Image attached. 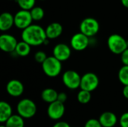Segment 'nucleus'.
<instances>
[{
	"instance_id": "f257e3e1",
	"label": "nucleus",
	"mask_w": 128,
	"mask_h": 127,
	"mask_svg": "<svg viewBox=\"0 0 128 127\" xmlns=\"http://www.w3.org/2000/svg\"><path fill=\"white\" fill-rule=\"evenodd\" d=\"M22 40L28 43L32 46L43 45L47 39L46 31L39 25L32 24L23 29L21 34Z\"/></svg>"
},
{
	"instance_id": "f03ea898",
	"label": "nucleus",
	"mask_w": 128,
	"mask_h": 127,
	"mask_svg": "<svg viewBox=\"0 0 128 127\" xmlns=\"http://www.w3.org/2000/svg\"><path fill=\"white\" fill-rule=\"evenodd\" d=\"M41 64L44 73L49 77L53 78L58 76L62 70V61L53 55L47 57V58Z\"/></svg>"
},
{
	"instance_id": "7ed1b4c3",
	"label": "nucleus",
	"mask_w": 128,
	"mask_h": 127,
	"mask_svg": "<svg viewBox=\"0 0 128 127\" xmlns=\"http://www.w3.org/2000/svg\"><path fill=\"white\" fill-rule=\"evenodd\" d=\"M107 46L112 53L121 55L128 48V42L122 35L118 34H112L108 37Z\"/></svg>"
},
{
	"instance_id": "20e7f679",
	"label": "nucleus",
	"mask_w": 128,
	"mask_h": 127,
	"mask_svg": "<svg viewBox=\"0 0 128 127\" xmlns=\"http://www.w3.org/2000/svg\"><path fill=\"white\" fill-rule=\"evenodd\" d=\"M16 110L19 115L24 119H28L35 115L37 112V106L32 100L23 99L18 103Z\"/></svg>"
},
{
	"instance_id": "39448f33",
	"label": "nucleus",
	"mask_w": 128,
	"mask_h": 127,
	"mask_svg": "<svg viewBox=\"0 0 128 127\" xmlns=\"http://www.w3.org/2000/svg\"><path fill=\"white\" fill-rule=\"evenodd\" d=\"M100 25L98 21L92 17H87L84 19L80 25V32L83 33L88 37L96 35L98 33Z\"/></svg>"
},
{
	"instance_id": "423d86ee",
	"label": "nucleus",
	"mask_w": 128,
	"mask_h": 127,
	"mask_svg": "<svg viewBox=\"0 0 128 127\" xmlns=\"http://www.w3.org/2000/svg\"><path fill=\"white\" fill-rule=\"evenodd\" d=\"M80 75L75 70H69L65 71L62 75L63 84L69 89L75 90L80 88L81 82Z\"/></svg>"
},
{
	"instance_id": "0eeeda50",
	"label": "nucleus",
	"mask_w": 128,
	"mask_h": 127,
	"mask_svg": "<svg viewBox=\"0 0 128 127\" xmlns=\"http://www.w3.org/2000/svg\"><path fill=\"white\" fill-rule=\"evenodd\" d=\"M33 19L30 10L20 9L14 15V25L19 29H25L32 25Z\"/></svg>"
},
{
	"instance_id": "6e6552de",
	"label": "nucleus",
	"mask_w": 128,
	"mask_h": 127,
	"mask_svg": "<svg viewBox=\"0 0 128 127\" xmlns=\"http://www.w3.org/2000/svg\"><path fill=\"white\" fill-rule=\"evenodd\" d=\"M99 85V79L94 73H86L81 77L80 88L90 92L94 91Z\"/></svg>"
},
{
	"instance_id": "1a4fd4ad",
	"label": "nucleus",
	"mask_w": 128,
	"mask_h": 127,
	"mask_svg": "<svg viewBox=\"0 0 128 127\" xmlns=\"http://www.w3.org/2000/svg\"><path fill=\"white\" fill-rule=\"evenodd\" d=\"M90 40L88 36L82 32L76 33L74 34L70 39V46L71 48L78 52L85 50L89 45Z\"/></svg>"
},
{
	"instance_id": "9d476101",
	"label": "nucleus",
	"mask_w": 128,
	"mask_h": 127,
	"mask_svg": "<svg viewBox=\"0 0 128 127\" xmlns=\"http://www.w3.org/2000/svg\"><path fill=\"white\" fill-rule=\"evenodd\" d=\"M17 43L16 37L10 34H2L0 36V49L4 52H14Z\"/></svg>"
},
{
	"instance_id": "9b49d317",
	"label": "nucleus",
	"mask_w": 128,
	"mask_h": 127,
	"mask_svg": "<svg viewBox=\"0 0 128 127\" xmlns=\"http://www.w3.org/2000/svg\"><path fill=\"white\" fill-rule=\"evenodd\" d=\"M65 107L63 103L56 100L50 103L47 109V115L52 120H59L64 114Z\"/></svg>"
},
{
	"instance_id": "f8f14e48",
	"label": "nucleus",
	"mask_w": 128,
	"mask_h": 127,
	"mask_svg": "<svg viewBox=\"0 0 128 127\" xmlns=\"http://www.w3.org/2000/svg\"><path fill=\"white\" fill-rule=\"evenodd\" d=\"M71 55L70 47L63 43L56 44L52 49V55L62 62L69 59Z\"/></svg>"
},
{
	"instance_id": "ddd939ff",
	"label": "nucleus",
	"mask_w": 128,
	"mask_h": 127,
	"mask_svg": "<svg viewBox=\"0 0 128 127\" xmlns=\"http://www.w3.org/2000/svg\"><path fill=\"white\" fill-rule=\"evenodd\" d=\"M6 91L10 96L17 97L23 94L24 85L20 81L17 79H12L8 82L6 85Z\"/></svg>"
},
{
	"instance_id": "4468645a",
	"label": "nucleus",
	"mask_w": 128,
	"mask_h": 127,
	"mask_svg": "<svg viewBox=\"0 0 128 127\" xmlns=\"http://www.w3.org/2000/svg\"><path fill=\"white\" fill-rule=\"evenodd\" d=\"M45 31L46 37L49 40L56 39L62 35L63 32V27L59 22H54L48 25Z\"/></svg>"
},
{
	"instance_id": "2eb2a0df",
	"label": "nucleus",
	"mask_w": 128,
	"mask_h": 127,
	"mask_svg": "<svg viewBox=\"0 0 128 127\" xmlns=\"http://www.w3.org/2000/svg\"><path fill=\"white\" fill-rule=\"evenodd\" d=\"M14 25V15L10 12H4L0 15V30L7 31Z\"/></svg>"
},
{
	"instance_id": "dca6fc26",
	"label": "nucleus",
	"mask_w": 128,
	"mask_h": 127,
	"mask_svg": "<svg viewBox=\"0 0 128 127\" xmlns=\"http://www.w3.org/2000/svg\"><path fill=\"white\" fill-rule=\"evenodd\" d=\"M99 121L103 127H114L117 124L118 119L113 112H105L100 115Z\"/></svg>"
},
{
	"instance_id": "f3484780",
	"label": "nucleus",
	"mask_w": 128,
	"mask_h": 127,
	"mask_svg": "<svg viewBox=\"0 0 128 127\" xmlns=\"http://www.w3.org/2000/svg\"><path fill=\"white\" fill-rule=\"evenodd\" d=\"M12 115V108L7 102L2 101L0 103V122H6Z\"/></svg>"
},
{
	"instance_id": "a211bd4d",
	"label": "nucleus",
	"mask_w": 128,
	"mask_h": 127,
	"mask_svg": "<svg viewBox=\"0 0 128 127\" xmlns=\"http://www.w3.org/2000/svg\"><path fill=\"white\" fill-rule=\"evenodd\" d=\"M58 93L53 88H46L41 93V99L47 103H51L57 100Z\"/></svg>"
},
{
	"instance_id": "6ab92c4d",
	"label": "nucleus",
	"mask_w": 128,
	"mask_h": 127,
	"mask_svg": "<svg viewBox=\"0 0 128 127\" xmlns=\"http://www.w3.org/2000/svg\"><path fill=\"white\" fill-rule=\"evenodd\" d=\"M31 46H32L31 45H29L28 43H26L22 40L21 41L18 42L14 52L16 53L17 55H19L20 57H26L30 54Z\"/></svg>"
},
{
	"instance_id": "aec40b11",
	"label": "nucleus",
	"mask_w": 128,
	"mask_h": 127,
	"mask_svg": "<svg viewBox=\"0 0 128 127\" xmlns=\"http://www.w3.org/2000/svg\"><path fill=\"white\" fill-rule=\"evenodd\" d=\"M5 123L6 127H24V118L19 115H13Z\"/></svg>"
},
{
	"instance_id": "412c9836",
	"label": "nucleus",
	"mask_w": 128,
	"mask_h": 127,
	"mask_svg": "<svg viewBox=\"0 0 128 127\" xmlns=\"http://www.w3.org/2000/svg\"><path fill=\"white\" fill-rule=\"evenodd\" d=\"M30 13L33 21H40L44 17V10L42 7L39 6H34L30 10Z\"/></svg>"
},
{
	"instance_id": "4be33fe9",
	"label": "nucleus",
	"mask_w": 128,
	"mask_h": 127,
	"mask_svg": "<svg viewBox=\"0 0 128 127\" xmlns=\"http://www.w3.org/2000/svg\"><path fill=\"white\" fill-rule=\"evenodd\" d=\"M118 77L122 84L128 85V65H124L118 71Z\"/></svg>"
},
{
	"instance_id": "5701e85b",
	"label": "nucleus",
	"mask_w": 128,
	"mask_h": 127,
	"mask_svg": "<svg viewBox=\"0 0 128 127\" xmlns=\"http://www.w3.org/2000/svg\"><path fill=\"white\" fill-rule=\"evenodd\" d=\"M92 99V94L90 91L86 90H80L77 94V100L82 104H87Z\"/></svg>"
},
{
	"instance_id": "b1692460",
	"label": "nucleus",
	"mask_w": 128,
	"mask_h": 127,
	"mask_svg": "<svg viewBox=\"0 0 128 127\" xmlns=\"http://www.w3.org/2000/svg\"><path fill=\"white\" fill-rule=\"evenodd\" d=\"M20 9L30 10L35 6L36 0H16Z\"/></svg>"
},
{
	"instance_id": "393cba45",
	"label": "nucleus",
	"mask_w": 128,
	"mask_h": 127,
	"mask_svg": "<svg viewBox=\"0 0 128 127\" xmlns=\"http://www.w3.org/2000/svg\"><path fill=\"white\" fill-rule=\"evenodd\" d=\"M34 58L38 63L42 64L47 58V55L44 51H38L37 52H35Z\"/></svg>"
},
{
	"instance_id": "a878e982",
	"label": "nucleus",
	"mask_w": 128,
	"mask_h": 127,
	"mask_svg": "<svg viewBox=\"0 0 128 127\" xmlns=\"http://www.w3.org/2000/svg\"><path fill=\"white\" fill-rule=\"evenodd\" d=\"M84 127H103L101 124L100 123L99 120H96V119H90L88 120Z\"/></svg>"
},
{
	"instance_id": "bb28decb",
	"label": "nucleus",
	"mask_w": 128,
	"mask_h": 127,
	"mask_svg": "<svg viewBox=\"0 0 128 127\" xmlns=\"http://www.w3.org/2000/svg\"><path fill=\"white\" fill-rule=\"evenodd\" d=\"M120 125L122 127H128V112L124 113L120 118Z\"/></svg>"
},
{
	"instance_id": "cd10ccee",
	"label": "nucleus",
	"mask_w": 128,
	"mask_h": 127,
	"mask_svg": "<svg viewBox=\"0 0 128 127\" xmlns=\"http://www.w3.org/2000/svg\"><path fill=\"white\" fill-rule=\"evenodd\" d=\"M121 60L124 65H128V48L121 54Z\"/></svg>"
},
{
	"instance_id": "c85d7f7f",
	"label": "nucleus",
	"mask_w": 128,
	"mask_h": 127,
	"mask_svg": "<svg viewBox=\"0 0 128 127\" xmlns=\"http://www.w3.org/2000/svg\"><path fill=\"white\" fill-rule=\"evenodd\" d=\"M67 100H68V96H67V94H66L64 92L58 93L57 100H58V101H60V102H62V103H64L67 101Z\"/></svg>"
},
{
	"instance_id": "c756f323",
	"label": "nucleus",
	"mask_w": 128,
	"mask_h": 127,
	"mask_svg": "<svg viewBox=\"0 0 128 127\" xmlns=\"http://www.w3.org/2000/svg\"><path fill=\"white\" fill-rule=\"evenodd\" d=\"M52 127H70V125L67 123V122H64V121H60V122H58L56 123L54 126Z\"/></svg>"
},
{
	"instance_id": "7c9ffc66",
	"label": "nucleus",
	"mask_w": 128,
	"mask_h": 127,
	"mask_svg": "<svg viewBox=\"0 0 128 127\" xmlns=\"http://www.w3.org/2000/svg\"><path fill=\"white\" fill-rule=\"evenodd\" d=\"M122 94H123V96L126 99H128V85H124V87L123 88Z\"/></svg>"
},
{
	"instance_id": "2f4dec72",
	"label": "nucleus",
	"mask_w": 128,
	"mask_h": 127,
	"mask_svg": "<svg viewBox=\"0 0 128 127\" xmlns=\"http://www.w3.org/2000/svg\"><path fill=\"white\" fill-rule=\"evenodd\" d=\"M121 1L124 7L128 8V0H121Z\"/></svg>"
},
{
	"instance_id": "473e14b6",
	"label": "nucleus",
	"mask_w": 128,
	"mask_h": 127,
	"mask_svg": "<svg viewBox=\"0 0 128 127\" xmlns=\"http://www.w3.org/2000/svg\"><path fill=\"white\" fill-rule=\"evenodd\" d=\"M6 127V126H5V125H4V126H3V125H2V126H1V127Z\"/></svg>"
},
{
	"instance_id": "72a5a7b5",
	"label": "nucleus",
	"mask_w": 128,
	"mask_h": 127,
	"mask_svg": "<svg viewBox=\"0 0 128 127\" xmlns=\"http://www.w3.org/2000/svg\"><path fill=\"white\" fill-rule=\"evenodd\" d=\"M42 1H44V0H42Z\"/></svg>"
}]
</instances>
